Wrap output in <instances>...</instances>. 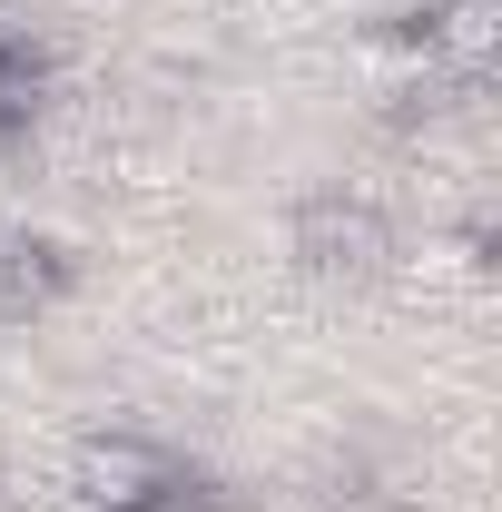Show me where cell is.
<instances>
[{
  "mask_svg": "<svg viewBox=\"0 0 502 512\" xmlns=\"http://www.w3.org/2000/svg\"><path fill=\"white\" fill-rule=\"evenodd\" d=\"M286 256L306 276H325V286H375L394 266V217L355 188H306L286 207Z\"/></svg>",
  "mask_w": 502,
  "mask_h": 512,
  "instance_id": "cell-1",
  "label": "cell"
},
{
  "mask_svg": "<svg viewBox=\"0 0 502 512\" xmlns=\"http://www.w3.org/2000/svg\"><path fill=\"white\" fill-rule=\"evenodd\" d=\"M10 60H20V40H10V30H0V79H10Z\"/></svg>",
  "mask_w": 502,
  "mask_h": 512,
  "instance_id": "cell-7",
  "label": "cell"
},
{
  "mask_svg": "<svg viewBox=\"0 0 502 512\" xmlns=\"http://www.w3.org/2000/svg\"><path fill=\"white\" fill-rule=\"evenodd\" d=\"M148 512H237V503H227V493H217L207 473H188V463H178V483H168V493H158Z\"/></svg>",
  "mask_w": 502,
  "mask_h": 512,
  "instance_id": "cell-6",
  "label": "cell"
},
{
  "mask_svg": "<svg viewBox=\"0 0 502 512\" xmlns=\"http://www.w3.org/2000/svg\"><path fill=\"white\" fill-rule=\"evenodd\" d=\"M404 40L443 89H483V69L502 60V0H414Z\"/></svg>",
  "mask_w": 502,
  "mask_h": 512,
  "instance_id": "cell-3",
  "label": "cell"
},
{
  "mask_svg": "<svg viewBox=\"0 0 502 512\" xmlns=\"http://www.w3.org/2000/svg\"><path fill=\"white\" fill-rule=\"evenodd\" d=\"M168 483H178V453L158 434H138V424H89L69 444V493L89 512H148Z\"/></svg>",
  "mask_w": 502,
  "mask_h": 512,
  "instance_id": "cell-2",
  "label": "cell"
},
{
  "mask_svg": "<svg viewBox=\"0 0 502 512\" xmlns=\"http://www.w3.org/2000/svg\"><path fill=\"white\" fill-rule=\"evenodd\" d=\"M384 276H404L414 296H463V286L493 276V227L483 217H453V227H424V237H394Z\"/></svg>",
  "mask_w": 502,
  "mask_h": 512,
  "instance_id": "cell-4",
  "label": "cell"
},
{
  "mask_svg": "<svg viewBox=\"0 0 502 512\" xmlns=\"http://www.w3.org/2000/svg\"><path fill=\"white\" fill-rule=\"evenodd\" d=\"M79 256L50 237V227H0V325H40L69 296Z\"/></svg>",
  "mask_w": 502,
  "mask_h": 512,
  "instance_id": "cell-5",
  "label": "cell"
}]
</instances>
